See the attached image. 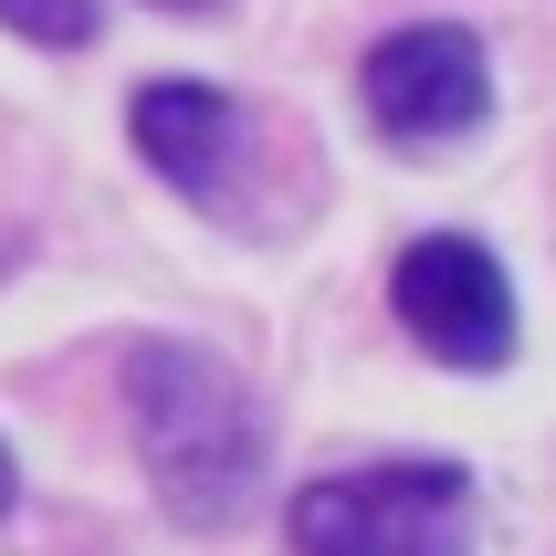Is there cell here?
<instances>
[{"label":"cell","mask_w":556,"mask_h":556,"mask_svg":"<svg viewBox=\"0 0 556 556\" xmlns=\"http://www.w3.org/2000/svg\"><path fill=\"white\" fill-rule=\"evenodd\" d=\"M126 431H137V463H148V494L168 504V526L189 535H231L263 504V409L211 346L189 337H148L126 346Z\"/></svg>","instance_id":"1"},{"label":"cell","mask_w":556,"mask_h":556,"mask_svg":"<svg viewBox=\"0 0 556 556\" xmlns=\"http://www.w3.org/2000/svg\"><path fill=\"white\" fill-rule=\"evenodd\" d=\"M294 556H472V472L463 463H357L315 472L283 504Z\"/></svg>","instance_id":"2"},{"label":"cell","mask_w":556,"mask_h":556,"mask_svg":"<svg viewBox=\"0 0 556 556\" xmlns=\"http://www.w3.org/2000/svg\"><path fill=\"white\" fill-rule=\"evenodd\" d=\"M357 105L389 148H452L494 116V63L472 22H400L357 63Z\"/></svg>","instance_id":"3"},{"label":"cell","mask_w":556,"mask_h":556,"mask_svg":"<svg viewBox=\"0 0 556 556\" xmlns=\"http://www.w3.org/2000/svg\"><path fill=\"white\" fill-rule=\"evenodd\" d=\"M389 305L441 368H504L515 357V283L472 231H420L389 263Z\"/></svg>","instance_id":"4"},{"label":"cell","mask_w":556,"mask_h":556,"mask_svg":"<svg viewBox=\"0 0 556 556\" xmlns=\"http://www.w3.org/2000/svg\"><path fill=\"white\" fill-rule=\"evenodd\" d=\"M126 137H137V157H148L168 189H189V200H220V179H231V148H242V105L220 85H189V74H168V85H137V105H126Z\"/></svg>","instance_id":"5"},{"label":"cell","mask_w":556,"mask_h":556,"mask_svg":"<svg viewBox=\"0 0 556 556\" xmlns=\"http://www.w3.org/2000/svg\"><path fill=\"white\" fill-rule=\"evenodd\" d=\"M0 22L22 31V42H53V53H74L94 31V0H0Z\"/></svg>","instance_id":"6"},{"label":"cell","mask_w":556,"mask_h":556,"mask_svg":"<svg viewBox=\"0 0 556 556\" xmlns=\"http://www.w3.org/2000/svg\"><path fill=\"white\" fill-rule=\"evenodd\" d=\"M11 494H22V472H11V441H0V515H11Z\"/></svg>","instance_id":"7"},{"label":"cell","mask_w":556,"mask_h":556,"mask_svg":"<svg viewBox=\"0 0 556 556\" xmlns=\"http://www.w3.org/2000/svg\"><path fill=\"white\" fill-rule=\"evenodd\" d=\"M157 11H211V0H157Z\"/></svg>","instance_id":"8"}]
</instances>
